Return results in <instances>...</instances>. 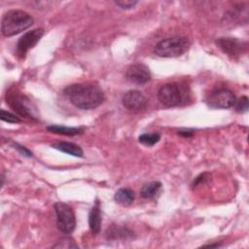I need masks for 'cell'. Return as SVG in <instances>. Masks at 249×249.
I'll return each instance as SVG.
<instances>
[{
  "mask_svg": "<svg viewBox=\"0 0 249 249\" xmlns=\"http://www.w3.org/2000/svg\"><path fill=\"white\" fill-rule=\"evenodd\" d=\"M190 48L187 37L175 36L160 41L154 48V53L160 57H176L185 53Z\"/></svg>",
  "mask_w": 249,
  "mask_h": 249,
  "instance_id": "277c9868",
  "label": "cell"
},
{
  "mask_svg": "<svg viewBox=\"0 0 249 249\" xmlns=\"http://www.w3.org/2000/svg\"><path fill=\"white\" fill-rule=\"evenodd\" d=\"M1 120L4 122H7V123H11V124H17V123L20 122L18 117H17L16 115H14L8 111H5L4 109L1 110Z\"/></svg>",
  "mask_w": 249,
  "mask_h": 249,
  "instance_id": "ffe728a7",
  "label": "cell"
},
{
  "mask_svg": "<svg viewBox=\"0 0 249 249\" xmlns=\"http://www.w3.org/2000/svg\"><path fill=\"white\" fill-rule=\"evenodd\" d=\"M115 3H116V5L121 7L122 9L129 10L137 4V1H135V0H132V1L131 0H121V1H116Z\"/></svg>",
  "mask_w": 249,
  "mask_h": 249,
  "instance_id": "7402d4cb",
  "label": "cell"
},
{
  "mask_svg": "<svg viewBox=\"0 0 249 249\" xmlns=\"http://www.w3.org/2000/svg\"><path fill=\"white\" fill-rule=\"evenodd\" d=\"M160 139V135L159 133H143L138 137L139 143L145 146H154Z\"/></svg>",
  "mask_w": 249,
  "mask_h": 249,
  "instance_id": "ac0fdd59",
  "label": "cell"
},
{
  "mask_svg": "<svg viewBox=\"0 0 249 249\" xmlns=\"http://www.w3.org/2000/svg\"><path fill=\"white\" fill-rule=\"evenodd\" d=\"M207 105L215 109H228L235 104L236 98L233 92L228 89H213L205 99Z\"/></svg>",
  "mask_w": 249,
  "mask_h": 249,
  "instance_id": "52a82bcc",
  "label": "cell"
},
{
  "mask_svg": "<svg viewBox=\"0 0 249 249\" xmlns=\"http://www.w3.org/2000/svg\"><path fill=\"white\" fill-rule=\"evenodd\" d=\"M53 248H78V245L75 243V241L72 238L65 237L60 240H58L55 244L53 245Z\"/></svg>",
  "mask_w": 249,
  "mask_h": 249,
  "instance_id": "d6986e66",
  "label": "cell"
},
{
  "mask_svg": "<svg viewBox=\"0 0 249 249\" xmlns=\"http://www.w3.org/2000/svg\"><path fill=\"white\" fill-rule=\"evenodd\" d=\"M125 77L131 83L143 85L151 80V73L145 64L134 63L126 69Z\"/></svg>",
  "mask_w": 249,
  "mask_h": 249,
  "instance_id": "8fae6325",
  "label": "cell"
},
{
  "mask_svg": "<svg viewBox=\"0 0 249 249\" xmlns=\"http://www.w3.org/2000/svg\"><path fill=\"white\" fill-rule=\"evenodd\" d=\"M158 98L166 107H176L188 104L191 100V94L186 85L169 83L160 88Z\"/></svg>",
  "mask_w": 249,
  "mask_h": 249,
  "instance_id": "7a4b0ae2",
  "label": "cell"
},
{
  "mask_svg": "<svg viewBox=\"0 0 249 249\" xmlns=\"http://www.w3.org/2000/svg\"><path fill=\"white\" fill-rule=\"evenodd\" d=\"M47 129L53 133H57V134H62V135H67V136L77 135L82 132V130L77 127H67V126L56 125V124L47 126Z\"/></svg>",
  "mask_w": 249,
  "mask_h": 249,
  "instance_id": "e0dca14e",
  "label": "cell"
},
{
  "mask_svg": "<svg viewBox=\"0 0 249 249\" xmlns=\"http://www.w3.org/2000/svg\"><path fill=\"white\" fill-rule=\"evenodd\" d=\"M205 247H219V244H209V245H204Z\"/></svg>",
  "mask_w": 249,
  "mask_h": 249,
  "instance_id": "484cf974",
  "label": "cell"
},
{
  "mask_svg": "<svg viewBox=\"0 0 249 249\" xmlns=\"http://www.w3.org/2000/svg\"><path fill=\"white\" fill-rule=\"evenodd\" d=\"M210 177H211V175H210L209 173H207V172H204V173L198 175V176L194 180V182H193V184H192V187L195 188V187L200 185L201 183H205L206 181L209 180Z\"/></svg>",
  "mask_w": 249,
  "mask_h": 249,
  "instance_id": "603a6c76",
  "label": "cell"
},
{
  "mask_svg": "<svg viewBox=\"0 0 249 249\" xmlns=\"http://www.w3.org/2000/svg\"><path fill=\"white\" fill-rule=\"evenodd\" d=\"M101 224H102V218H101L100 207H99V204L96 203L90 209L89 214V226L93 234H97L100 232Z\"/></svg>",
  "mask_w": 249,
  "mask_h": 249,
  "instance_id": "4fadbf2b",
  "label": "cell"
},
{
  "mask_svg": "<svg viewBox=\"0 0 249 249\" xmlns=\"http://www.w3.org/2000/svg\"><path fill=\"white\" fill-rule=\"evenodd\" d=\"M53 148L61 151L63 153H66L68 155L74 156V157H78V158H82L83 157V150L81 149L80 146L74 144V143H70V142H57L52 145Z\"/></svg>",
  "mask_w": 249,
  "mask_h": 249,
  "instance_id": "5bb4252c",
  "label": "cell"
},
{
  "mask_svg": "<svg viewBox=\"0 0 249 249\" xmlns=\"http://www.w3.org/2000/svg\"><path fill=\"white\" fill-rule=\"evenodd\" d=\"M43 35H44L43 28H35L23 34L19 38L17 44L18 54L19 56H24V54L39 42V40L42 38Z\"/></svg>",
  "mask_w": 249,
  "mask_h": 249,
  "instance_id": "9c48e42d",
  "label": "cell"
},
{
  "mask_svg": "<svg viewBox=\"0 0 249 249\" xmlns=\"http://www.w3.org/2000/svg\"><path fill=\"white\" fill-rule=\"evenodd\" d=\"M14 146L16 147V149L18 150V151H19L20 152V154H22L23 156H26V157H32V153L29 151V150H27L25 147H22V146H20V145H18V144H14Z\"/></svg>",
  "mask_w": 249,
  "mask_h": 249,
  "instance_id": "cb8c5ba5",
  "label": "cell"
},
{
  "mask_svg": "<svg viewBox=\"0 0 249 249\" xmlns=\"http://www.w3.org/2000/svg\"><path fill=\"white\" fill-rule=\"evenodd\" d=\"M178 135H181V136H184V137H190V136L193 135V132L190 131V130H185V131L180 130V131H178Z\"/></svg>",
  "mask_w": 249,
  "mask_h": 249,
  "instance_id": "d4e9b609",
  "label": "cell"
},
{
  "mask_svg": "<svg viewBox=\"0 0 249 249\" xmlns=\"http://www.w3.org/2000/svg\"><path fill=\"white\" fill-rule=\"evenodd\" d=\"M114 198L122 205H128L134 200V192L128 188H122L116 192Z\"/></svg>",
  "mask_w": 249,
  "mask_h": 249,
  "instance_id": "9a60e30c",
  "label": "cell"
},
{
  "mask_svg": "<svg viewBox=\"0 0 249 249\" xmlns=\"http://www.w3.org/2000/svg\"><path fill=\"white\" fill-rule=\"evenodd\" d=\"M63 93L70 103L83 110L98 107L105 98L103 90L92 83L72 84L64 89Z\"/></svg>",
  "mask_w": 249,
  "mask_h": 249,
  "instance_id": "6da1fadb",
  "label": "cell"
},
{
  "mask_svg": "<svg viewBox=\"0 0 249 249\" xmlns=\"http://www.w3.org/2000/svg\"><path fill=\"white\" fill-rule=\"evenodd\" d=\"M106 237L109 240H120V239H129L132 238L133 232L125 228L122 227L116 224H112L107 230H106Z\"/></svg>",
  "mask_w": 249,
  "mask_h": 249,
  "instance_id": "7c38bea8",
  "label": "cell"
},
{
  "mask_svg": "<svg viewBox=\"0 0 249 249\" xmlns=\"http://www.w3.org/2000/svg\"><path fill=\"white\" fill-rule=\"evenodd\" d=\"M53 207L56 215L57 229L62 233H71L76 226V218L72 207L67 203L61 201L55 202Z\"/></svg>",
  "mask_w": 249,
  "mask_h": 249,
  "instance_id": "5b68a950",
  "label": "cell"
},
{
  "mask_svg": "<svg viewBox=\"0 0 249 249\" xmlns=\"http://www.w3.org/2000/svg\"><path fill=\"white\" fill-rule=\"evenodd\" d=\"M33 21V18L28 13L21 10H11L2 18L1 31L4 36L11 37L29 28Z\"/></svg>",
  "mask_w": 249,
  "mask_h": 249,
  "instance_id": "3957f363",
  "label": "cell"
},
{
  "mask_svg": "<svg viewBox=\"0 0 249 249\" xmlns=\"http://www.w3.org/2000/svg\"><path fill=\"white\" fill-rule=\"evenodd\" d=\"M161 189V183L159 181H152L147 184H145L141 191L140 195L144 198H154L160 191Z\"/></svg>",
  "mask_w": 249,
  "mask_h": 249,
  "instance_id": "2e32d148",
  "label": "cell"
},
{
  "mask_svg": "<svg viewBox=\"0 0 249 249\" xmlns=\"http://www.w3.org/2000/svg\"><path fill=\"white\" fill-rule=\"evenodd\" d=\"M6 99L11 108L19 116L33 120L36 119L35 115L33 114V109L30 106V100L21 92L15 89L10 90L6 94Z\"/></svg>",
  "mask_w": 249,
  "mask_h": 249,
  "instance_id": "8992f818",
  "label": "cell"
},
{
  "mask_svg": "<svg viewBox=\"0 0 249 249\" xmlns=\"http://www.w3.org/2000/svg\"><path fill=\"white\" fill-rule=\"evenodd\" d=\"M216 45L224 53L231 57L240 55L247 49V44L245 42L235 38H219L216 40Z\"/></svg>",
  "mask_w": 249,
  "mask_h": 249,
  "instance_id": "30bf717a",
  "label": "cell"
},
{
  "mask_svg": "<svg viewBox=\"0 0 249 249\" xmlns=\"http://www.w3.org/2000/svg\"><path fill=\"white\" fill-rule=\"evenodd\" d=\"M122 102L127 110L132 112H141L147 107L148 99L141 91L131 89L124 94Z\"/></svg>",
  "mask_w": 249,
  "mask_h": 249,
  "instance_id": "ba28073f",
  "label": "cell"
},
{
  "mask_svg": "<svg viewBox=\"0 0 249 249\" xmlns=\"http://www.w3.org/2000/svg\"><path fill=\"white\" fill-rule=\"evenodd\" d=\"M235 110L238 113H244L248 110V97L241 96L237 101H235Z\"/></svg>",
  "mask_w": 249,
  "mask_h": 249,
  "instance_id": "44dd1931",
  "label": "cell"
}]
</instances>
